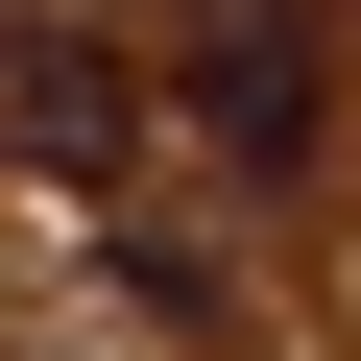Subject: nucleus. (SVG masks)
Wrapping results in <instances>:
<instances>
[{"mask_svg": "<svg viewBox=\"0 0 361 361\" xmlns=\"http://www.w3.org/2000/svg\"><path fill=\"white\" fill-rule=\"evenodd\" d=\"M121 25H145V49H169V25H289V0H121Z\"/></svg>", "mask_w": 361, "mask_h": 361, "instance_id": "7ed1b4c3", "label": "nucleus"}, {"mask_svg": "<svg viewBox=\"0 0 361 361\" xmlns=\"http://www.w3.org/2000/svg\"><path fill=\"white\" fill-rule=\"evenodd\" d=\"M0 121H25V169H73L97 217H145V73L97 25H0Z\"/></svg>", "mask_w": 361, "mask_h": 361, "instance_id": "f257e3e1", "label": "nucleus"}, {"mask_svg": "<svg viewBox=\"0 0 361 361\" xmlns=\"http://www.w3.org/2000/svg\"><path fill=\"white\" fill-rule=\"evenodd\" d=\"M169 97H193L241 169H289V145H313V73H289V25H169Z\"/></svg>", "mask_w": 361, "mask_h": 361, "instance_id": "f03ea898", "label": "nucleus"}]
</instances>
